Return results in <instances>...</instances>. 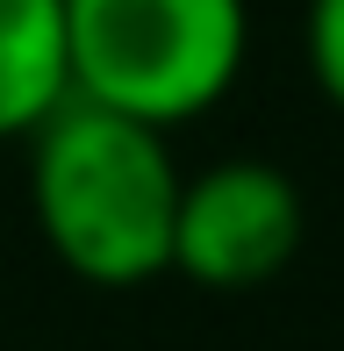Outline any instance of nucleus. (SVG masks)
<instances>
[{
    "instance_id": "2",
    "label": "nucleus",
    "mask_w": 344,
    "mask_h": 351,
    "mask_svg": "<svg viewBox=\"0 0 344 351\" xmlns=\"http://www.w3.org/2000/svg\"><path fill=\"white\" fill-rule=\"evenodd\" d=\"M244 0H65L72 93L151 130L208 115L244 72Z\"/></svg>"
},
{
    "instance_id": "3",
    "label": "nucleus",
    "mask_w": 344,
    "mask_h": 351,
    "mask_svg": "<svg viewBox=\"0 0 344 351\" xmlns=\"http://www.w3.org/2000/svg\"><path fill=\"white\" fill-rule=\"evenodd\" d=\"M302 230L308 215L287 172L265 158H223V165L180 180L165 273H186L194 287H215V294H244V287H265L294 265Z\"/></svg>"
},
{
    "instance_id": "5",
    "label": "nucleus",
    "mask_w": 344,
    "mask_h": 351,
    "mask_svg": "<svg viewBox=\"0 0 344 351\" xmlns=\"http://www.w3.org/2000/svg\"><path fill=\"white\" fill-rule=\"evenodd\" d=\"M302 43H308V72H316L323 101L344 108V0H308Z\"/></svg>"
},
{
    "instance_id": "1",
    "label": "nucleus",
    "mask_w": 344,
    "mask_h": 351,
    "mask_svg": "<svg viewBox=\"0 0 344 351\" xmlns=\"http://www.w3.org/2000/svg\"><path fill=\"white\" fill-rule=\"evenodd\" d=\"M29 208L65 273L93 287H136L172 265L180 165L165 130L101 101H65L29 130Z\"/></svg>"
},
{
    "instance_id": "4",
    "label": "nucleus",
    "mask_w": 344,
    "mask_h": 351,
    "mask_svg": "<svg viewBox=\"0 0 344 351\" xmlns=\"http://www.w3.org/2000/svg\"><path fill=\"white\" fill-rule=\"evenodd\" d=\"M65 93V0H0V143L29 136Z\"/></svg>"
}]
</instances>
